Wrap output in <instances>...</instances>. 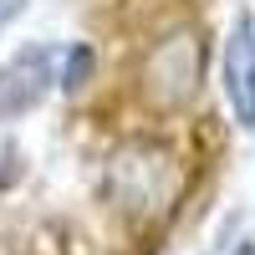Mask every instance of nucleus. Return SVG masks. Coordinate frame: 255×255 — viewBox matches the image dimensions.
<instances>
[{
  "instance_id": "f03ea898",
  "label": "nucleus",
  "mask_w": 255,
  "mask_h": 255,
  "mask_svg": "<svg viewBox=\"0 0 255 255\" xmlns=\"http://www.w3.org/2000/svg\"><path fill=\"white\" fill-rule=\"evenodd\" d=\"M204 82V41L199 31H168L138 61V97L153 113H179L199 97Z\"/></svg>"
},
{
  "instance_id": "7ed1b4c3",
  "label": "nucleus",
  "mask_w": 255,
  "mask_h": 255,
  "mask_svg": "<svg viewBox=\"0 0 255 255\" xmlns=\"http://www.w3.org/2000/svg\"><path fill=\"white\" fill-rule=\"evenodd\" d=\"M56 82V61H51V46H20L5 67H0V123H15L36 113L46 102Z\"/></svg>"
},
{
  "instance_id": "20e7f679",
  "label": "nucleus",
  "mask_w": 255,
  "mask_h": 255,
  "mask_svg": "<svg viewBox=\"0 0 255 255\" xmlns=\"http://www.w3.org/2000/svg\"><path fill=\"white\" fill-rule=\"evenodd\" d=\"M225 97L245 133H255V15L240 10L225 36Z\"/></svg>"
},
{
  "instance_id": "39448f33",
  "label": "nucleus",
  "mask_w": 255,
  "mask_h": 255,
  "mask_svg": "<svg viewBox=\"0 0 255 255\" xmlns=\"http://www.w3.org/2000/svg\"><path fill=\"white\" fill-rule=\"evenodd\" d=\"M92 67H97V56H92V46L87 41H77V46L67 51V67H61V92H82L87 87V77H92Z\"/></svg>"
},
{
  "instance_id": "423d86ee",
  "label": "nucleus",
  "mask_w": 255,
  "mask_h": 255,
  "mask_svg": "<svg viewBox=\"0 0 255 255\" xmlns=\"http://www.w3.org/2000/svg\"><path fill=\"white\" fill-rule=\"evenodd\" d=\"M20 10H26V0H0V26H5V20H15Z\"/></svg>"
},
{
  "instance_id": "0eeeda50",
  "label": "nucleus",
  "mask_w": 255,
  "mask_h": 255,
  "mask_svg": "<svg viewBox=\"0 0 255 255\" xmlns=\"http://www.w3.org/2000/svg\"><path fill=\"white\" fill-rule=\"evenodd\" d=\"M240 255H255V245H240Z\"/></svg>"
},
{
  "instance_id": "f257e3e1",
  "label": "nucleus",
  "mask_w": 255,
  "mask_h": 255,
  "mask_svg": "<svg viewBox=\"0 0 255 255\" xmlns=\"http://www.w3.org/2000/svg\"><path fill=\"white\" fill-rule=\"evenodd\" d=\"M179 158L158 138H128L108 158V199L128 220H163L179 204Z\"/></svg>"
}]
</instances>
